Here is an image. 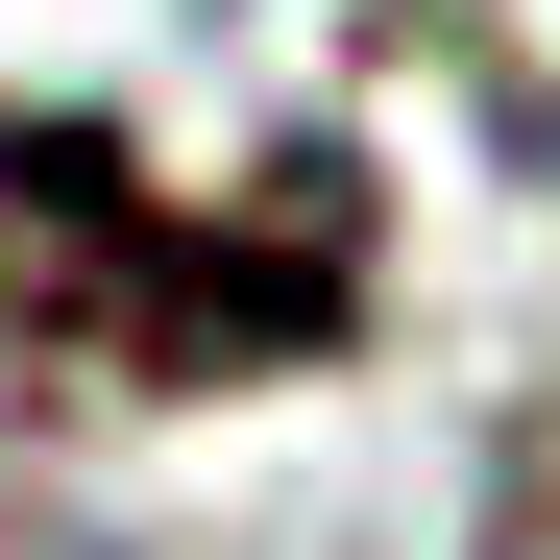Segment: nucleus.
Segmentation results:
<instances>
[{
    "label": "nucleus",
    "mask_w": 560,
    "mask_h": 560,
    "mask_svg": "<svg viewBox=\"0 0 560 560\" xmlns=\"http://www.w3.org/2000/svg\"><path fill=\"white\" fill-rule=\"evenodd\" d=\"M365 317V196L268 171V196H171L122 122L0 98V341H73L122 390H268Z\"/></svg>",
    "instance_id": "nucleus-1"
},
{
    "label": "nucleus",
    "mask_w": 560,
    "mask_h": 560,
    "mask_svg": "<svg viewBox=\"0 0 560 560\" xmlns=\"http://www.w3.org/2000/svg\"><path fill=\"white\" fill-rule=\"evenodd\" d=\"M488 560H560V512H512V536H488Z\"/></svg>",
    "instance_id": "nucleus-2"
}]
</instances>
